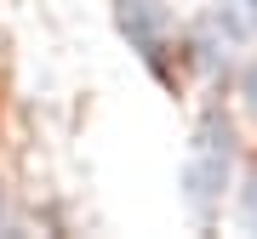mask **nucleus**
Here are the masks:
<instances>
[{
    "instance_id": "obj_1",
    "label": "nucleus",
    "mask_w": 257,
    "mask_h": 239,
    "mask_svg": "<svg viewBox=\"0 0 257 239\" xmlns=\"http://www.w3.org/2000/svg\"><path fill=\"white\" fill-rule=\"evenodd\" d=\"M229 188H234V126L223 120V108H206L183 148V205L194 216H211Z\"/></svg>"
},
{
    "instance_id": "obj_2",
    "label": "nucleus",
    "mask_w": 257,
    "mask_h": 239,
    "mask_svg": "<svg viewBox=\"0 0 257 239\" xmlns=\"http://www.w3.org/2000/svg\"><path fill=\"white\" fill-rule=\"evenodd\" d=\"M114 28L126 34V46L143 57L160 80H172L166 57L177 52V18L166 0H114Z\"/></svg>"
},
{
    "instance_id": "obj_3",
    "label": "nucleus",
    "mask_w": 257,
    "mask_h": 239,
    "mask_svg": "<svg viewBox=\"0 0 257 239\" xmlns=\"http://www.w3.org/2000/svg\"><path fill=\"white\" fill-rule=\"evenodd\" d=\"M183 57L206 74V80H223V74H234V63H240V40L211 18V12H200V18L189 23V34H183Z\"/></svg>"
},
{
    "instance_id": "obj_4",
    "label": "nucleus",
    "mask_w": 257,
    "mask_h": 239,
    "mask_svg": "<svg viewBox=\"0 0 257 239\" xmlns=\"http://www.w3.org/2000/svg\"><path fill=\"white\" fill-rule=\"evenodd\" d=\"M211 18H217L240 46H257V0H217L211 6Z\"/></svg>"
},
{
    "instance_id": "obj_5",
    "label": "nucleus",
    "mask_w": 257,
    "mask_h": 239,
    "mask_svg": "<svg viewBox=\"0 0 257 239\" xmlns=\"http://www.w3.org/2000/svg\"><path fill=\"white\" fill-rule=\"evenodd\" d=\"M240 216L257 228V171H246V188H240Z\"/></svg>"
},
{
    "instance_id": "obj_6",
    "label": "nucleus",
    "mask_w": 257,
    "mask_h": 239,
    "mask_svg": "<svg viewBox=\"0 0 257 239\" xmlns=\"http://www.w3.org/2000/svg\"><path fill=\"white\" fill-rule=\"evenodd\" d=\"M240 92H246V108H251V120H257V63L240 74Z\"/></svg>"
}]
</instances>
